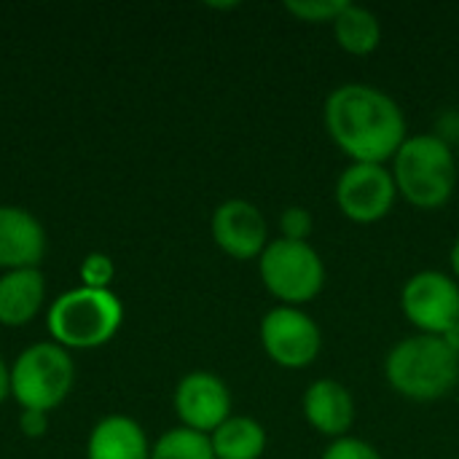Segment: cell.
Returning <instances> with one entry per match:
<instances>
[{
  "label": "cell",
  "instance_id": "4",
  "mask_svg": "<svg viewBox=\"0 0 459 459\" xmlns=\"http://www.w3.org/2000/svg\"><path fill=\"white\" fill-rule=\"evenodd\" d=\"M124 320V307L113 290L75 288L62 293L46 315L51 339L65 350H97L108 344Z\"/></svg>",
  "mask_w": 459,
  "mask_h": 459
},
{
  "label": "cell",
  "instance_id": "1",
  "mask_svg": "<svg viewBox=\"0 0 459 459\" xmlns=\"http://www.w3.org/2000/svg\"><path fill=\"white\" fill-rule=\"evenodd\" d=\"M323 126L350 164H387L409 137L403 108L374 83H342L323 102Z\"/></svg>",
  "mask_w": 459,
  "mask_h": 459
},
{
  "label": "cell",
  "instance_id": "20",
  "mask_svg": "<svg viewBox=\"0 0 459 459\" xmlns=\"http://www.w3.org/2000/svg\"><path fill=\"white\" fill-rule=\"evenodd\" d=\"M280 237L282 239H293V242H309V234L315 229V218L307 207L301 204H290L280 212Z\"/></svg>",
  "mask_w": 459,
  "mask_h": 459
},
{
  "label": "cell",
  "instance_id": "14",
  "mask_svg": "<svg viewBox=\"0 0 459 459\" xmlns=\"http://www.w3.org/2000/svg\"><path fill=\"white\" fill-rule=\"evenodd\" d=\"M86 459H151V446L145 430L134 420L113 414L94 425Z\"/></svg>",
  "mask_w": 459,
  "mask_h": 459
},
{
  "label": "cell",
  "instance_id": "3",
  "mask_svg": "<svg viewBox=\"0 0 459 459\" xmlns=\"http://www.w3.org/2000/svg\"><path fill=\"white\" fill-rule=\"evenodd\" d=\"M398 196L417 210L444 207L459 183V164L452 145L438 134H409L393 167Z\"/></svg>",
  "mask_w": 459,
  "mask_h": 459
},
{
  "label": "cell",
  "instance_id": "19",
  "mask_svg": "<svg viewBox=\"0 0 459 459\" xmlns=\"http://www.w3.org/2000/svg\"><path fill=\"white\" fill-rule=\"evenodd\" d=\"M347 0H288L285 11L307 24H333Z\"/></svg>",
  "mask_w": 459,
  "mask_h": 459
},
{
  "label": "cell",
  "instance_id": "21",
  "mask_svg": "<svg viewBox=\"0 0 459 459\" xmlns=\"http://www.w3.org/2000/svg\"><path fill=\"white\" fill-rule=\"evenodd\" d=\"M116 277V266L110 261V255L105 253H89L81 264V280L83 288H94V290H110V282Z\"/></svg>",
  "mask_w": 459,
  "mask_h": 459
},
{
  "label": "cell",
  "instance_id": "7",
  "mask_svg": "<svg viewBox=\"0 0 459 459\" xmlns=\"http://www.w3.org/2000/svg\"><path fill=\"white\" fill-rule=\"evenodd\" d=\"M258 339L266 358L285 371L309 368L323 350V331L301 307L277 304L261 317Z\"/></svg>",
  "mask_w": 459,
  "mask_h": 459
},
{
  "label": "cell",
  "instance_id": "24",
  "mask_svg": "<svg viewBox=\"0 0 459 459\" xmlns=\"http://www.w3.org/2000/svg\"><path fill=\"white\" fill-rule=\"evenodd\" d=\"M5 395H11V368H5L0 358V403L5 401Z\"/></svg>",
  "mask_w": 459,
  "mask_h": 459
},
{
  "label": "cell",
  "instance_id": "2",
  "mask_svg": "<svg viewBox=\"0 0 459 459\" xmlns=\"http://www.w3.org/2000/svg\"><path fill=\"white\" fill-rule=\"evenodd\" d=\"M385 379L401 398L433 403L446 398L459 385V355L446 347L441 336L414 333L387 352Z\"/></svg>",
  "mask_w": 459,
  "mask_h": 459
},
{
  "label": "cell",
  "instance_id": "10",
  "mask_svg": "<svg viewBox=\"0 0 459 459\" xmlns=\"http://www.w3.org/2000/svg\"><path fill=\"white\" fill-rule=\"evenodd\" d=\"M175 414L180 428L212 436L231 417V393L210 371H191L175 387Z\"/></svg>",
  "mask_w": 459,
  "mask_h": 459
},
{
  "label": "cell",
  "instance_id": "9",
  "mask_svg": "<svg viewBox=\"0 0 459 459\" xmlns=\"http://www.w3.org/2000/svg\"><path fill=\"white\" fill-rule=\"evenodd\" d=\"M333 196L347 221L374 226L393 212L398 188L387 164H347L336 180Z\"/></svg>",
  "mask_w": 459,
  "mask_h": 459
},
{
  "label": "cell",
  "instance_id": "18",
  "mask_svg": "<svg viewBox=\"0 0 459 459\" xmlns=\"http://www.w3.org/2000/svg\"><path fill=\"white\" fill-rule=\"evenodd\" d=\"M151 459H215V455L210 436L188 428H172L151 446Z\"/></svg>",
  "mask_w": 459,
  "mask_h": 459
},
{
  "label": "cell",
  "instance_id": "15",
  "mask_svg": "<svg viewBox=\"0 0 459 459\" xmlns=\"http://www.w3.org/2000/svg\"><path fill=\"white\" fill-rule=\"evenodd\" d=\"M46 285L38 269H16L0 277V323L8 328L27 325L43 307Z\"/></svg>",
  "mask_w": 459,
  "mask_h": 459
},
{
  "label": "cell",
  "instance_id": "13",
  "mask_svg": "<svg viewBox=\"0 0 459 459\" xmlns=\"http://www.w3.org/2000/svg\"><path fill=\"white\" fill-rule=\"evenodd\" d=\"M46 253L43 226L22 207L0 204V269H38Z\"/></svg>",
  "mask_w": 459,
  "mask_h": 459
},
{
  "label": "cell",
  "instance_id": "8",
  "mask_svg": "<svg viewBox=\"0 0 459 459\" xmlns=\"http://www.w3.org/2000/svg\"><path fill=\"white\" fill-rule=\"evenodd\" d=\"M401 312L417 333L444 336L459 323V282L438 269L411 274L401 288Z\"/></svg>",
  "mask_w": 459,
  "mask_h": 459
},
{
  "label": "cell",
  "instance_id": "6",
  "mask_svg": "<svg viewBox=\"0 0 459 459\" xmlns=\"http://www.w3.org/2000/svg\"><path fill=\"white\" fill-rule=\"evenodd\" d=\"M75 379L73 358L59 344H32L11 366V395L22 409L48 414L56 409Z\"/></svg>",
  "mask_w": 459,
  "mask_h": 459
},
{
  "label": "cell",
  "instance_id": "5",
  "mask_svg": "<svg viewBox=\"0 0 459 459\" xmlns=\"http://www.w3.org/2000/svg\"><path fill=\"white\" fill-rule=\"evenodd\" d=\"M325 261L312 242L274 237L258 258L261 285L282 307H304L325 288Z\"/></svg>",
  "mask_w": 459,
  "mask_h": 459
},
{
  "label": "cell",
  "instance_id": "17",
  "mask_svg": "<svg viewBox=\"0 0 459 459\" xmlns=\"http://www.w3.org/2000/svg\"><path fill=\"white\" fill-rule=\"evenodd\" d=\"M212 455L215 459H261L266 455V428L253 417L231 414L212 436Z\"/></svg>",
  "mask_w": 459,
  "mask_h": 459
},
{
  "label": "cell",
  "instance_id": "26",
  "mask_svg": "<svg viewBox=\"0 0 459 459\" xmlns=\"http://www.w3.org/2000/svg\"><path fill=\"white\" fill-rule=\"evenodd\" d=\"M449 266H452V277L459 282V237L455 239L452 250H449Z\"/></svg>",
  "mask_w": 459,
  "mask_h": 459
},
{
  "label": "cell",
  "instance_id": "11",
  "mask_svg": "<svg viewBox=\"0 0 459 459\" xmlns=\"http://www.w3.org/2000/svg\"><path fill=\"white\" fill-rule=\"evenodd\" d=\"M210 231L212 242L234 261H258L272 242L266 215L247 199H226L218 204Z\"/></svg>",
  "mask_w": 459,
  "mask_h": 459
},
{
  "label": "cell",
  "instance_id": "12",
  "mask_svg": "<svg viewBox=\"0 0 459 459\" xmlns=\"http://www.w3.org/2000/svg\"><path fill=\"white\" fill-rule=\"evenodd\" d=\"M301 411H304V420L309 422V428L331 441L350 436L355 417H358L355 398H352L350 387L331 377L315 379L304 390Z\"/></svg>",
  "mask_w": 459,
  "mask_h": 459
},
{
  "label": "cell",
  "instance_id": "16",
  "mask_svg": "<svg viewBox=\"0 0 459 459\" xmlns=\"http://www.w3.org/2000/svg\"><path fill=\"white\" fill-rule=\"evenodd\" d=\"M333 38L342 51L352 56H368L382 43V22L379 16L358 3H344L339 16L333 19Z\"/></svg>",
  "mask_w": 459,
  "mask_h": 459
},
{
  "label": "cell",
  "instance_id": "25",
  "mask_svg": "<svg viewBox=\"0 0 459 459\" xmlns=\"http://www.w3.org/2000/svg\"><path fill=\"white\" fill-rule=\"evenodd\" d=\"M441 339L446 342V347H449V350H452L455 355H459V323L455 325V328H449V331H446V333H444Z\"/></svg>",
  "mask_w": 459,
  "mask_h": 459
},
{
  "label": "cell",
  "instance_id": "22",
  "mask_svg": "<svg viewBox=\"0 0 459 459\" xmlns=\"http://www.w3.org/2000/svg\"><path fill=\"white\" fill-rule=\"evenodd\" d=\"M320 459H385L379 455V449L363 438H355V436H344V438H336L331 441Z\"/></svg>",
  "mask_w": 459,
  "mask_h": 459
},
{
  "label": "cell",
  "instance_id": "23",
  "mask_svg": "<svg viewBox=\"0 0 459 459\" xmlns=\"http://www.w3.org/2000/svg\"><path fill=\"white\" fill-rule=\"evenodd\" d=\"M19 430H22L27 438H40V436H46V430H48V417H46L43 411L24 409L22 417H19Z\"/></svg>",
  "mask_w": 459,
  "mask_h": 459
}]
</instances>
